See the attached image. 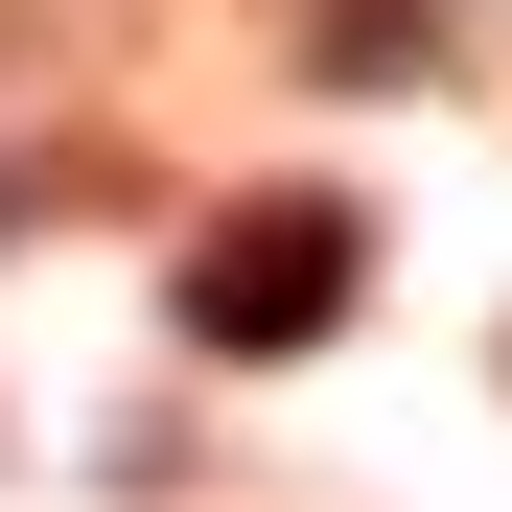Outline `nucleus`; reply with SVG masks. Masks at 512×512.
Here are the masks:
<instances>
[{
    "label": "nucleus",
    "mask_w": 512,
    "mask_h": 512,
    "mask_svg": "<svg viewBox=\"0 0 512 512\" xmlns=\"http://www.w3.org/2000/svg\"><path fill=\"white\" fill-rule=\"evenodd\" d=\"M326 280H350V233H256V256L187 280V326H210V350H280V326H326Z\"/></svg>",
    "instance_id": "1"
}]
</instances>
